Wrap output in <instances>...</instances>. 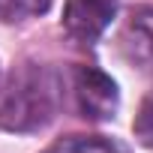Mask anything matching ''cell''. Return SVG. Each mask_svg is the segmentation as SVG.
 Listing matches in <instances>:
<instances>
[{
	"instance_id": "cell-7",
	"label": "cell",
	"mask_w": 153,
	"mask_h": 153,
	"mask_svg": "<svg viewBox=\"0 0 153 153\" xmlns=\"http://www.w3.org/2000/svg\"><path fill=\"white\" fill-rule=\"evenodd\" d=\"M132 132L135 138L144 144V147H153V90L144 96L138 114H135V123H132Z\"/></svg>"
},
{
	"instance_id": "cell-5",
	"label": "cell",
	"mask_w": 153,
	"mask_h": 153,
	"mask_svg": "<svg viewBox=\"0 0 153 153\" xmlns=\"http://www.w3.org/2000/svg\"><path fill=\"white\" fill-rule=\"evenodd\" d=\"M48 153H129V150L105 135H66Z\"/></svg>"
},
{
	"instance_id": "cell-4",
	"label": "cell",
	"mask_w": 153,
	"mask_h": 153,
	"mask_svg": "<svg viewBox=\"0 0 153 153\" xmlns=\"http://www.w3.org/2000/svg\"><path fill=\"white\" fill-rule=\"evenodd\" d=\"M120 51L132 66H153V6H138L120 27Z\"/></svg>"
},
{
	"instance_id": "cell-3",
	"label": "cell",
	"mask_w": 153,
	"mask_h": 153,
	"mask_svg": "<svg viewBox=\"0 0 153 153\" xmlns=\"http://www.w3.org/2000/svg\"><path fill=\"white\" fill-rule=\"evenodd\" d=\"M117 12V0H66L63 9V30L69 39L93 45Z\"/></svg>"
},
{
	"instance_id": "cell-1",
	"label": "cell",
	"mask_w": 153,
	"mask_h": 153,
	"mask_svg": "<svg viewBox=\"0 0 153 153\" xmlns=\"http://www.w3.org/2000/svg\"><path fill=\"white\" fill-rule=\"evenodd\" d=\"M60 105V84L45 66L27 63L0 96V129L6 132H36L48 126Z\"/></svg>"
},
{
	"instance_id": "cell-2",
	"label": "cell",
	"mask_w": 153,
	"mask_h": 153,
	"mask_svg": "<svg viewBox=\"0 0 153 153\" xmlns=\"http://www.w3.org/2000/svg\"><path fill=\"white\" fill-rule=\"evenodd\" d=\"M72 96L84 120H111L117 111V84L96 66L72 69Z\"/></svg>"
},
{
	"instance_id": "cell-6",
	"label": "cell",
	"mask_w": 153,
	"mask_h": 153,
	"mask_svg": "<svg viewBox=\"0 0 153 153\" xmlns=\"http://www.w3.org/2000/svg\"><path fill=\"white\" fill-rule=\"evenodd\" d=\"M51 6V0H0V21H27L42 15Z\"/></svg>"
}]
</instances>
